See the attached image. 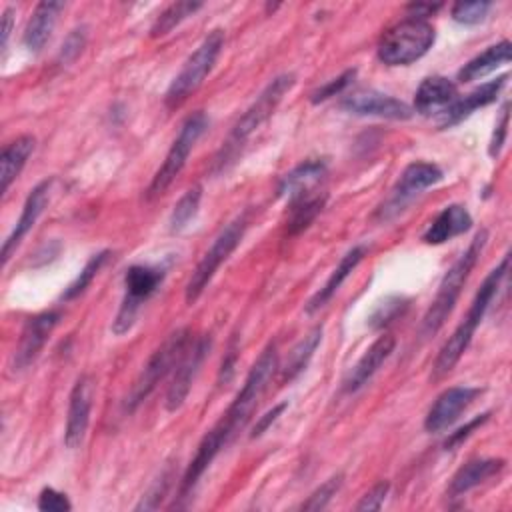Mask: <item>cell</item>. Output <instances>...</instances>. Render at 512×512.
Instances as JSON below:
<instances>
[{"label": "cell", "instance_id": "1", "mask_svg": "<svg viewBox=\"0 0 512 512\" xmlns=\"http://www.w3.org/2000/svg\"><path fill=\"white\" fill-rule=\"evenodd\" d=\"M508 268H510V254H506L500 260V264L488 272V276L480 284V288H478V292H476V296H474V300H472L464 320L456 326L452 336L440 348V352L436 356V362H434V368H432V376L434 378L446 376L458 364V360L462 358V354L470 346L472 336H474L476 328L480 326L488 306L492 304L494 296L498 294V290L502 286V280L508 274Z\"/></svg>", "mask_w": 512, "mask_h": 512}, {"label": "cell", "instance_id": "2", "mask_svg": "<svg viewBox=\"0 0 512 512\" xmlns=\"http://www.w3.org/2000/svg\"><path fill=\"white\" fill-rule=\"evenodd\" d=\"M486 240H488V232L480 230L472 238L468 248L460 254V258L448 268V272L440 280L438 292H436L430 308L426 310V314L422 318V336H434L444 326L446 318L454 310L456 300L460 298V292H462L470 272L474 270V266L486 246Z\"/></svg>", "mask_w": 512, "mask_h": 512}, {"label": "cell", "instance_id": "3", "mask_svg": "<svg viewBox=\"0 0 512 512\" xmlns=\"http://www.w3.org/2000/svg\"><path fill=\"white\" fill-rule=\"evenodd\" d=\"M294 84H296V76L292 72L278 74L276 78H272L266 84V88L258 94V98L246 108V112L232 126V130L216 158L218 168H224L236 156V152L242 148V144L274 114V110L278 108L282 98L292 90Z\"/></svg>", "mask_w": 512, "mask_h": 512}, {"label": "cell", "instance_id": "4", "mask_svg": "<svg viewBox=\"0 0 512 512\" xmlns=\"http://www.w3.org/2000/svg\"><path fill=\"white\" fill-rule=\"evenodd\" d=\"M276 370H278V346H276V342H268L266 348L262 350V354L258 356V360L254 362V366L250 368V372H248L242 388L234 396L232 404L226 408L222 418L216 422L228 440H232L234 434L246 426L250 414L254 412L258 400L262 398V394L268 388V382L272 380Z\"/></svg>", "mask_w": 512, "mask_h": 512}, {"label": "cell", "instance_id": "5", "mask_svg": "<svg viewBox=\"0 0 512 512\" xmlns=\"http://www.w3.org/2000/svg\"><path fill=\"white\" fill-rule=\"evenodd\" d=\"M436 30L424 18H404L390 26L378 42V60L386 66H408L420 60L434 44Z\"/></svg>", "mask_w": 512, "mask_h": 512}, {"label": "cell", "instance_id": "6", "mask_svg": "<svg viewBox=\"0 0 512 512\" xmlns=\"http://www.w3.org/2000/svg\"><path fill=\"white\" fill-rule=\"evenodd\" d=\"M250 222V212H242L238 214L234 220H230L214 238V242L210 244V248L204 252V256L200 258V262L196 264L194 272L190 274L188 282H186V290H184V300L188 306H192L202 292L208 288L210 280L214 278V274L218 272V268L230 258V254L238 248V244L242 242L246 228Z\"/></svg>", "mask_w": 512, "mask_h": 512}, {"label": "cell", "instance_id": "7", "mask_svg": "<svg viewBox=\"0 0 512 512\" xmlns=\"http://www.w3.org/2000/svg\"><path fill=\"white\" fill-rule=\"evenodd\" d=\"M224 48V30L216 28L208 32V36L198 44V48L186 58L180 72L170 82L164 104L174 110L186 102V98L200 88L206 76L212 72L220 52Z\"/></svg>", "mask_w": 512, "mask_h": 512}, {"label": "cell", "instance_id": "8", "mask_svg": "<svg viewBox=\"0 0 512 512\" xmlns=\"http://www.w3.org/2000/svg\"><path fill=\"white\" fill-rule=\"evenodd\" d=\"M192 342V332L188 328H178L176 332H172L158 350H154V354L148 358L146 366L142 368L140 376L136 378V382L132 384L124 408L128 412L136 410L152 392L154 388L160 384V380H164V376L174 370V366L178 364L180 356L184 354V350L190 346Z\"/></svg>", "mask_w": 512, "mask_h": 512}, {"label": "cell", "instance_id": "9", "mask_svg": "<svg viewBox=\"0 0 512 512\" xmlns=\"http://www.w3.org/2000/svg\"><path fill=\"white\" fill-rule=\"evenodd\" d=\"M206 128H208V116L202 110L192 112L184 120V124L180 126V132L174 138L164 162L160 164V168L156 170V174L152 176V180L148 184V190H146L148 200L160 196L174 182V178L182 172L192 148L196 146L200 136L206 132Z\"/></svg>", "mask_w": 512, "mask_h": 512}, {"label": "cell", "instance_id": "10", "mask_svg": "<svg viewBox=\"0 0 512 512\" xmlns=\"http://www.w3.org/2000/svg\"><path fill=\"white\" fill-rule=\"evenodd\" d=\"M164 268L148 266V264H134L124 274V296L116 318L112 322V332L116 336L126 334L138 316L140 306L160 288L164 280Z\"/></svg>", "mask_w": 512, "mask_h": 512}, {"label": "cell", "instance_id": "11", "mask_svg": "<svg viewBox=\"0 0 512 512\" xmlns=\"http://www.w3.org/2000/svg\"><path fill=\"white\" fill-rule=\"evenodd\" d=\"M210 346H212V340L206 334V336H200L198 340L190 342V346L180 356L178 364L174 366V376H172V382H170L168 392H166V408L170 412H176L184 404V400L190 392L192 380L198 374L202 362L206 360V356L210 352Z\"/></svg>", "mask_w": 512, "mask_h": 512}, {"label": "cell", "instance_id": "12", "mask_svg": "<svg viewBox=\"0 0 512 512\" xmlns=\"http://www.w3.org/2000/svg\"><path fill=\"white\" fill-rule=\"evenodd\" d=\"M58 320H60V312H54V310L36 314L26 320L20 340H18V346L12 354V370L14 372L26 370L38 358L40 350L44 348L46 340L50 338L52 330L56 328Z\"/></svg>", "mask_w": 512, "mask_h": 512}, {"label": "cell", "instance_id": "13", "mask_svg": "<svg viewBox=\"0 0 512 512\" xmlns=\"http://www.w3.org/2000/svg\"><path fill=\"white\" fill-rule=\"evenodd\" d=\"M92 400H94V380L86 374H82L70 392L68 400V414H66V428H64V444L70 450H76L86 436L88 424H90V412H92Z\"/></svg>", "mask_w": 512, "mask_h": 512}, {"label": "cell", "instance_id": "14", "mask_svg": "<svg viewBox=\"0 0 512 512\" xmlns=\"http://www.w3.org/2000/svg\"><path fill=\"white\" fill-rule=\"evenodd\" d=\"M478 394H480V388H472V386H452L444 390L442 394H438V398L426 412L424 430L432 434L446 430L460 418V414L476 400Z\"/></svg>", "mask_w": 512, "mask_h": 512}, {"label": "cell", "instance_id": "15", "mask_svg": "<svg viewBox=\"0 0 512 512\" xmlns=\"http://www.w3.org/2000/svg\"><path fill=\"white\" fill-rule=\"evenodd\" d=\"M340 108L356 116H376L386 120H408L412 116V108L406 102L376 90L352 92L340 102Z\"/></svg>", "mask_w": 512, "mask_h": 512}, {"label": "cell", "instance_id": "16", "mask_svg": "<svg viewBox=\"0 0 512 512\" xmlns=\"http://www.w3.org/2000/svg\"><path fill=\"white\" fill-rule=\"evenodd\" d=\"M442 178H444L442 170L432 162H412V164H408L404 168V172L400 174V178H398V182L392 190V198L388 200L384 212L402 210V206L406 202H410L422 190L438 184Z\"/></svg>", "mask_w": 512, "mask_h": 512}, {"label": "cell", "instance_id": "17", "mask_svg": "<svg viewBox=\"0 0 512 512\" xmlns=\"http://www.w3.org/2000/svg\"><path fill=\"white\" fill-rule=\"evenodd\" d=\"M506 82H508V74H502L496 80H488L480 84L478 88L468 92L464 98H456L442 114H438V128L440 130L452 128L460 124L464 118H468L474 110L492 104L498 98L500 90L506 86Z\"/></svg>", "mask_w": 512, "mask_h": 512}, {"label": "cell", "instance_id": "18", "mask_svg": "<svg viewBox=\"0 0 512 512\" xmlns=\"http://www.w3.org/2000/svg\"><path fill=\"white\" fill-rule=\"evenodd\" d=\"M50 184H52V180H42L40 184H36L30 190V194H28L24 206H22L20 218L16 220L12 232L8 234V238L2 244V264H6L10 260L16 246L22 242V238L34 228V224L42 216V212H44V208L48 206V200H50Z\"/></svg>", "mask_w": 512, "mask_h": 512}, {"label": "cell", "instance_id": "19", "mask_svg": "<svg viewBox=\"0 0 512 512\" xmlns=\"http://www.w3.org/2000/svg\"><path fill=\"white\" fill-rule=\"evenodd\" d=\"M396 340L390 334H382L378 336L370 348L362 354V358L354 364V368L348 372L346 380H344V392H356L360 390L364 384H368V380L380 370V366L390 358V354L394 352Z\"/></svg>", "mask_w": 512, "mask_h": 512}, {"label": "cell", "instance_id": "20", "mask_svg": "<svg viewBox=\"0 0 512 512\" xmlns=\"http://www.w3.org/2000/svg\"><path fill=\"white\" fill-rule=\"evenodd\" d=\"M458 98L456 84L446 76H428L414 94V110L422 116L442 114Z\"/></svg>", "mask_w": 512, "mask_h": 512}, {"label": "cell", "instance_id": "21", "mask_svg": "<svg viewBox=\"0 0 512 512\" xmlns=\"http://www.w3.org/2000/svg\"><path fill=\"white\" fill-rule=\"evenodd\" d=\"M326 160L310 158L292 168L288 174L282 176L278 184V194L284 196L288 202H294L306 194H312L316 184L326 176Z\"/></svg>", "mask_w": 512, "mask_h": 512}, {"label": "cell", "instance_id": "22", "mask_svg": "<svg viewBox=\"0 0 512 512\" xmlns=\"http://www.w3.org/2000/svg\"><path fill=\"white\" fill-rule=\"evenodd\" d=\"M470 226H472V216L466 210V206L450 204L424 230L422 242L438 246V244H444V242L468 232Z\"/></svg>", "mask_w": 512, "mask_h": 512}, {"label": "cell", "instance_id": "23", "mask_svg": "<svg viewBox=\"0 0 512 512\" xmlns=\"http://www.w3.org/2000/svg\"><path fill=\"white\" fill-rule=\"evenodd\" d=\"M366 256V246L364 244H356L352 246L338 262V266L332 270V274L328 276V280L324 282V286L308 300L306 304V312L314 314L316 310H320L322 306H326L332 296L340 290V286L344 284V280L356 270V266L362 262V258Z\"/></svg>", "mask_w": 512, "mask_h": 512}, {"label": "cell", "instance_id": "24", "mask_svg": "<svg viewBox=\"0 0 512 512\" xmlns=\"http://www.w3.org/2000/svg\"><path fill=\"white\" fill-rule=\"evenodd\" d=\"M66 8L64 2H38L22 36V42L26 46V50L30 52H40L44 48V44L48 42L56 20L60 16V12Z\"/></svg>", "mask_w": 512, "mask_h": 512}, {"label": "cell", "instance_id": "25", "mask_svg": "<svg viewBox=\"0 0 512 512\" xmlns=\"http://www.w3.org/2000/svg\"><path fill=\"white\" fill-rule=\"evenodd\" d=\"M504 464L506 462L502 458H474V460H468L452 476L450 486H448V496L458 498V496L466 494L468 490H472V488L480 486L482 482H486L488 478L496 476L504 468Z\"/></svg>", "mask_w": 512, "mask_h": 512}, {"label": "cell", "instance_id": "26", "mask_svg": "<svg viewBox=\"0 0 512 512\" xmlns=\"http://www.w3.org/2000/svg\"><path fill=\"white\" fill-rule=\"evenodd\" d=\"M512 56V44L508 40H502L490 48H486L482 54L474 56L472 60H468L462 70L458 72V80L460 82H472L478 80L490 72H494L498 66L508 64Z\"/></svg>", "mask_w": 512, "mask_h": 512}, {"label": "cell", "instance_id": "27", "mask_svg": "<svg viewBox=\"0 0 512 512\" xmlns=\"http://www.w3.org/2000/svg\"><path fill=\"white\" fill-rule=\"evenodd\" d=\"M34 146H36V140H34V136H28V134L18 136L16 140H12L10 144L4 146L2 158H0L2 192H8L10 184L18 178V174L22 172L26 160L34 152Z\"/></svg>", "mask_w": 512, "mask_h": 512}, {"label": "cell", "instance_id": "28", "mask_svg": "<svg viewBox=\"0 0 512 512\" xmlns=\"http://www.w3.org/2000/svg\"><path fill=\"white\" fill-rule=\"evenodd\" d=\"M322 332H324L322 324L314 326V328L288 352V358H286V362L282 364V368L278 366V370H280V380H282V382L294 380V378L308 366L310 358L314 356V352H316V348H318V344H320V340H322Z\"/></svg>", "mask_w": 512, "mask_h": 512}, {"label": "cell", "instance_id": "29", "mask_svg": "<svg viewBox=\"0 0 512 512\" xmlns=\"http://www.w3.org/2000/svg\"><path fill=\"white\" fill-rule=\"evenodd\" d=\"M324 202H326V194H316V192L290 202V216L286 222L288 236H296L304 232L320 214V210L324 208Z\"/></svg>", "mask_w": 512, "mask_h": 512}, {"label": "cell", "instance_id": "30", "mask_svg": "<svg viewBox=\"0 0 512 512\" xmlns=\"http://www.w3.org/2000/svg\"><path fill=\"white\" fill-rule=\"evenodd\" d=\"M204 4L202 2H190V0H182V2H172L170 6H166L154 20V24L150 26V36L152 38H162L168 32H172L180 22H184L188 16L196 14Z\"/></svg>", "mask_w": 512, "mask_h": 512}, {"label": "cell", "instance_id": "31", "mask_svg": "<svg viewBox=\"0 0 512 512\" xmlns=\"http://www.w3.org/2000/svg\"><path fill=\"white\" fill-rule=\"evenodd\" d=\"M200 200H202V186L200 184L188 188L180 196V200L174 204V210L170 214V230L172 232L184 230L190 224V220H194V216L198 214V208H200Z\"/></svg>", "mask_w": 512, "mask_h": 512}, {"label": "cell", "instance_id": "32", "mask_svg": "<svg viewBox=\"0 0 512 512\" xmlns=\"http://www.w3.org/2000/svg\"><path fill=\"white\" fill-rule=\"evenodd\" d=\"M108 256H110L108 250H102V252L94 254V256L84 264V268H82L80 274L74 278V282L68 284V288L62 292L60 298H62L64 302H70V300L78 298V296L92 284L94 276L100 272V268L104 266V262L108 260Z\"/></svg>", "mask_w": 512, "mask_h": 512}, {"label": "cell", "instance_id": "33", "mask_svg": "<svg viewBox=\"0 0 512 512\" xmlns=\"http://www.w3.org/2000/svg\"><path fill=\"white\" fill-rule=\"evenodd\" d=\"M342 480H344V476L338 472V474H334V476H330L326 482H322L304 502H302V510H324L328 504H330V500L336 496V492L340 490V486H342Z\"/></svg>", "mask_w": 512, "mask_h": 512}, {"label": "cell", "instance_id": "34", "mask_svg": "<svg viewBox=\"0 0 512 512\" xmlns=\"http://www.w3.org/2000/svg\"><path fill=\"white\" fill-rule=\"evenodd\" d=\"M408 302L400 296H388L386 300H382L370 314L368 324L372 328H384L386 324H390L392 320H396L404 310H406Z\"/></svg>", "mask_w": 512, "mask_h": 512}, {"label": "cell", "instance_id": "35", "mask_svg": "<svg viewBox=\"0 0 512 512\" xmlns=\"http://www.w3.org/2000/svg\"><path fill=\"white\" fill-rule=\"evenodd\" d=\"M492 8V2H456L452 8H450V16L454 22L458 24H466V26H472V24H478L486 18V14L490 12Z\"/></svg>", "mask_w": 512, "mask_h": 512}, {"label": "cell", "instance_id": "36", "mask_svg": "<svg viewBox=\"0 0 512 512\" xmlns=\"http://www.w3.org/2000/svg\"><path fill=\"white\" fill-rule=\"evenodd\" d=\"M354 78H356V68L344 70L340 76H336V78L328 80L326 84H322L320 88H316V90L310 94V102H312V104H320V102H326V100L332 98V96L342 94V92L352 84Z\"/></svg>", "mask_w": 512, "mask_h": 512}, {"label": "cell", "instance_id": "37", "mask_svg": "<svg viewBox=\"0 0 512 512\" xmlns=\"http://www.w3.org/2000/svg\"><path fill=\"white\" fill-rule=\"evenodd\" d=\"M86 40H88L86 26L74 28V30L64 38V42H62V48H60V54H58L60 64H70V62H74V60L80 56V52L84 50Z\"/></svg>", "mask_w": 512, "mask_h": 512}, {"label": "cell", "instance_id": "38", "mask_svg": "<svg viewBox=\"0 0 512 512\" xmlns=\"http://www.w3.org/2000/svg\"><path fill=\"white\" fill-rule=\"evenodd\" d=\"M508 124H510V102H504V106L500 110V116L494 124L492 136H490V144H488L490 158H498V154H500V150L506 142V136H508Z\"/></svg>", "mask_w": 512, "mask_h": 512}, {"label": "cell", "instance_id": "39", "mask_svg": "<svg viewBox=\"0 0 512 512\" xmlns=\"http://www.w3.org/2000/svg\"><path fill=\"white\" fill-rule=\"evenodd\" d=\"M38 510L42 512H70L72 504L64 492H58L50 486L42 488L38 494Z\"/></svg>", "mask_w": 512, "mask_h": 512}, {"label": "cell", "instance_id": "40", "mask_svg": "<svg viewBox=\"0 0 512 512\" xmlns=\"http://www.w3.org/2000/svg\"><path fill=\"white\" fill-rule=\"evenodd\" d=\"M388 490H390V484L388 482H378L374 484L362 498L360 502L354 506L358 512H366V510H380L386 496H388Z\"/></svg>", "mask_w": 512, "mask_h": 512}, {"label": "cell", "instance_id": "41", "mask_svg": "<svg viewBox=\"0 0 512 512\" xmlns=\"http://www.w3.org/2000/svg\"><path fill=\"white\" fill-rule=\"evenodd\" d=\"M490 418V412H484V414H480V416H476L474 420H470L468 424H464V426H460L456 432H452L448 438H446V442H444V448L446 450H452V448H456L458 444H462L478 426H482L486 420Z\"/></svg>", "mask_w": 512, "mask_h": 512}, {"label": "cell", "instance_id": "42", "mask_svg": "<svg viewBox=\"0 0 512 512\" xmlns=\"http://www.w3.org/2000/svg\"><path fill=\"white\" fill-rule=\"evenodd\" d=\"M288 408V402H280V404H276V406H272L268 412H264L258 420H256V424H254V428H252V438H258V436H262L278 418H280V414L284 412Z\"/></svg>", "mask_w": 512, "mask_h": 512}, {"label": "cell", "instance_id": "43", "mask_svg": "<svg viewBox=\"0 0 512 512\" xmlns=\"http://www.w3.org/2000/svg\"><path fill=\"white\" fill-rule=\"evenodd\" d=\"M236 358H238V346H236V340L230 342V348H228V354L224 356L222 364H220V372H218V386H224L232 380L234 376V368H236Z\"/></svg>", "mask_w": 512, "mask_h": 512}, {"label": "cell", "instance_id": "44", "mask_svg": "<svg viewBox=\"0 0 512 512\" xmlns=\"http://www.w3.org/2000/svg\"><path fill=\"white\" fill-rule=\"evenodd\" d=\"M442 8V4H424V2H416V4H408L406 10L410 12V16L414 18H424L426 16H432L434 12H438Z\"/></svg>", "mask_w": 512, "mask_h": 512}, {"label": "cell", "instance_id": "45", "mask_svg": "<svg viewBox=\"0 0 512 512\" xmlns=\"http://www.w3.org/2000/svg\"><path fill=\"white\" fill-rule=\"evenodd\" d=\"M12 24H14V8L8 6L4 12H2V50H6L8 46V40H10V32H12Z\"/></svg>", "mask_w": 512, "mask_h": 512}]
</instances>
